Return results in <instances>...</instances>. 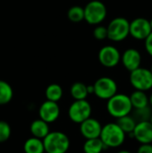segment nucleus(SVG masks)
I'll use <instances>...</instances> for the list:
<instances>
[{"label":"nucleus","instance_id":"nucleus-1","mask_svg":"<svg viewBox=\"0 0 152 153\" xmlns=\"http://www.w3.org/2000/svg\"><path fill=\"white\" fill-rule=\"evenodd\" d=\"M133 109L130 98L126 94L116 93L108 100L107 110L111 117L116 119L130 115Z\"/></svg>","mask_w":152,"mask_h":153},{"label":"nucleus","instance_id":"nucleus-2","mask_svg":"<svg viewBox=\"0 0 152 153\" xmlns=\"http://www.w3.org/2000/svg\"><path fill=\"white\" fill-rule=\"evenodd\" d=\"M125 133L116 123H108L102 126L99 135L106 148H117L125 141Z\"/></svg>","mask_w":152,"mask_h":153},{"label":"nucleus","instance_id":"nucleus-3","mask_svg":"<svg viewBox=\"0 0 152 153\" xmlns=\"http://www.w3.org/2000/svg\"><path fill=\"white\" fill-rule=\"evenodd\" d=\"M46 153H66L70 147L68 136L62 132H49L43 139Z\"/></svg>","mask_w":152,"mask_h":153},{"label":"nucleus","instance_id":"nucleus-4","mask_svg":"<svg viewBox=\"0 0 152 153\" xmlns=\"http://www.w3.org/2000/svg\"><path fill=\"white\" fill-rule=\"evenodd\" d=\"M84 20L91 25L100 24L107 17L108 10L104 3L99 0H91L84 7Z\"/></svg>","mask_w":152,"mask_h":153},{"label":"nucleus","instance_id":"nucleus-5","mask_svg":"<svg viewBox=\"0 0 152 153\" xmlns=\"http://www.w3.org/2000/svg\"><path fill=\"white\" fill-rule=\"evenodd\" d=\"M130 22L125 17L114 18L108 25V39L114 42L125 40L129 36Z\"/></svg>","mask_w":152,"mask_h":153},{"label":"nucleus","instance_id":"nucleus-6","mask_svg":"<svg viewBox=\"0 0 152 153\" xmlns=\"http://www.w3.org/2000/svg\"><path fill=\"white\" fill-rule=\"evenodd\" d=\"M129 81L134 90L147 92L152 89V73L151 69L139 67L130 72Z\"/></svg>","mask_w":152,"mask_h":153},{"label":"nucleus","instance_id":"nucleus-7","mask_svg":"<svg viewBox=\"0 0 152 153\" xmlns=\"http://www.w3.org/2000/svg\"><path fill=\"white\" fill-rule=\"evenodd\" d=\"M91 110V106L86 100H74L69 107L68 117L73 123L81 124L84 120L90 117Z\"/></svg>","mask_w":152,"mask_h":153},{"label":"nucleus","instance_id":"nucleus-8","mask_svg":"<svg viewBox=\"0 0 152 153\" xmlns=\"http://www.w3.org/2000/svg\"><path fill=\"white\" fill-rule=\"evenodd\" d=\"M94 93L99 99L108 100L117 93V83L110 77H100L93 84Z\"/></svg>","mask_w":152,"mask_h":153},{"label":"nucleus","instance_id":"nucleus-9","mask_svg":"<svg viewBox=\"0 0 152 153\" xmlns=\"http://www.w3.org/2000/svg\"><path fill=\"white\" fill-rule=\"evenodd\" d=\"M98 58L103 66L107 68H113L120 63L121 53L115 46L108 45L99 49Z\"/></svg>","mask_w":152,"mask_h":153},{"label":"nucleus","instance_id":"nucleus-10","mask_svg":"<svg viewBox=\"0 0 152 153\" xmlns=\"http://www.w3.org/2000/svg\"><path fill=\"white\" fill-rule=\"evenodd\" d=\"M151 31L150 20L144 17H138L130 22L129 35L137 40H144Z\"/></svg>","mask_w":152,"mask_h":153},{"label":"nucleus","instance_id":"nucleus-11","mask_svg":"<svg viewBox=\"0 0 152 153\" xmlns=\"http://www.w3.org/2000/svg\"><path fill=\"white\" fill-rule=\"evenodd\" d=\"M39 118L47 124L56 121L60 116V108L57 102L46 100L44 101L39 109Z\"/></svg>","mask_w":152,"mask_h":153},{"label":"nucleus","instance_id":"nucleus-12","mask_svg":"<svg viewBox=\"0 0 152 153\" xmlns=\"http://www.w3.org/2000/svg\"><path fill=\"white\" fill-rule=\"evenodd\" d=\"M142 61V56L141 52L133 48L125 49L124 53L121 55L120 62H122L124 67L129 72H132L141 67Z\"/></svg>","mask_w":152,"mask_h":153},{"label":"nucleus","instance_id":"nucleus-13","mask_svg":"<svg viewBox=\"0 0 152 153\" xmlns=\"http://www.w3.org/2000/svg\"><path fill=\"white\" fill-rule=\"evenodd\" d=\"M133 137L141 144L152 143V125L150 121L137 122L133 131Z\"/></svg>","mask_w":152,"mask_h":153},{"label":"nucleus","instance_id":"nucleus-14","mask_svg":"<svg viewBox=\"0 0 152 153\" xmlns=\"http://www.w3.org/2000/svg\"><path fill=\"white\" fill-rule=\"evenodd\" d=\"M101 129L102 126L99 121L92 117H89L80 124V132L86 140L99 138Z\"/></svg>","mask_w":152,"mask_h":153},{"label":"nucleus","instance_id":"nucleus-15","mask_svg":"<svg viewBox=\"0 0 152 153\" xmlns=\"http://www.w3.org/2000/svg\"><path fill=\"white\" fill-rule=\"evenodd\" d=\"M30 130L33 137L43 140L50 132L48 124L40 118L34 120L30 126Z\"/></svg>","mask_w":152,"mask_h":153},{"label":"nucleus","instance_id":"nucleus-16","mask_svg":"<svg viewBox=\"0 0 152 153\" xmlns=\"http://www.w3.org/2000/svg\"><path fill=\"white\" fill-rule=\"evenodd\" d=\"M129 98H130L133 108H134V109L143 108L150 106L149 105V96L147 95V93L145 91L135 90L129 96Z\"/></svg>","mask_w":152,"mask_h":153},{"label":"nucleus","instance_id":"nucleus-17","mask_svg":"<svg viewBox=\"0 0 152 153\" xmlns=\"http://www.w3.org/2000/svg\"><path fill=\"white\" fill-rule=\"evenodd\" d=\"M23 150L25 153H44L43 140L32 136L25 141Z\"/></svg>","mask_w":152,"mask_h":153},{"label":"nucleus","instance_id":"nucleus-18","mask_svg":"<svg viewBox=\"0 0 152 153\" xmlns=\"http://www.w3.org/2000/svg\"><path fill=\"white\" fill-rule=\"evenodd\" d=\"M106 149V146L100 138L87 139L83 144L84 153H101Z\"/></svg>","mask_w":152,"mask_h":153},{"label":"nucleus","instance_id":"nucleus-19","mask_svg":"<svg viewBox=\"0 0 152 153\" xmlns=\"http://www.w3.org/2000/svg\"><path fill=\"white\" fill-rule=\"evenodd\" d=\"M70 93H71V96L75 100H86V98L89 95L88 91H87V85L80 82H74L73 84H72L70 88Z\"/></svg>","mask_w":152,"mask_h":153},{"label":"nucleus","instance_id":"nucleus-20","mask_svg":"<svg viewBox=\"0 0 152 153\" xmlns=\"http://www.w3.org/2000/svg\"><path fill=\"white\" fill-rule=\"evenodd\" d=\"M45 95L47 100L58 102L63 97V89L57 83H51L47 87Z\"/></svg>","mask_w":152,"mask_h":153},{"label":"nucleus","instance_id":"nucleus-21","mask_svg":"<svg viewBox=\"0 0 152 153\" xmlns=\"http://www.w3.org/2000/svg\"><path fill=\"white\" fill-rule=\"evenodd\" d=\"M116 123L125 133V134H129L133 133V131L137 124V122L135 121L133 117L131 116V114L122 117L120 118H117V121Z\"/></svg>","mask_w":152,"mask_h":153},{"label":"nucleus","instance_id":"nucleus-22","mask_svg":"<svg viewBox=\"0 0 152 153\" xmlns=\"http://www.w3.org/2000/svg\"><path fill=\"white\" fill-rule=\"evenodd\" d=\"M13 96L12 86L5 81L0 80V105L8 104Z\"/></svg>","mask_w":152,"mask_h":153},{"label":"nucleus","instance_id":"nucleus-23","mask_svg":"<svg viewBox=\"0 0 152 153\" xmlns=\"http://www.w3.org/2000/svg\"><path fill=\"white\" fill-rule=\"evenodd\" d=\"M67 17L72 22H81L84 20V10L80 5H73L70 7L67 12Z\"/></svg>","mask_w":152,"mask_h":153},{"label":"nucleus","instance_id":"nucleus-24","mask_svg":"<svg viewBox=\"0 0 152 153\" xmlns=\"http://www.w3.org/2000/svg\"><path fill=\"white\" fill-rule=\"evenodd\" d=\"M152 110L150 106L143 108H139V109H134L133 113V118L135 119L136 122H142V121H150V118L151 117Z\"/></svg>","mask_w":152,"mask_h":153},{"label":"nucleus","instance_id":"nucleus-25","mask_svg":"<svg viewBox=\"0 0 152 153\" xmlns=\"http://www.w3.org/2000/svg\"><path fill=\"white\" fill-rule=\"evenodd\" d=\"M11 126L5 121H0V143L9 140L11 136Z\"/></svg>","mask_w":152,"mask_h":153},{"label":"nucleus","instance_id":"nucleus-26","mask_svg":"<svg viewBox=\"0 0 152 153\" xmlns=\"http://www.w3.org/2000/svg\"><path fill=\"white\" fill-rule=\"evenodd\" d=\"M93 36L98 40H104L108 39V30L107 27L103 25H97L93 30Z\"/></svg>","mask_w":152,"mask_h":153},{"label":"nucleus","instance_id":"nucleus-27","mask_svg":"<svg viewBox=\"0 0 152 153\" xmlns=\"http://www.w3.org/2000/svg\"><path fill=\"white\" fill-rule=\"evenodd\" d=\"M144 48H145L146 52L152 57V31L144 39Z\"/></svg>","mask_w":152,"mask_h":153},{"label":"nucleus","instance_id":"nucleus-28","mask_svg":"<svg viewBox=\"0 0 152 153\" xmlns=\"http://www.w3.org/2000/svg\"><path fill=\"white\" fill-rule=\"evenodd\" d=\"M137 153H152V143L141 144L137 150Z\"/></svg>","mask_w":152,"mask_h":153},{"label":"nucleus","instance_id":"nucleus-29","mask_svg":"<svg viewBox=\"0 0 152 153\" xmlns=\"http://www.w3.org/2000/svg\"><path fill=\"white\" fill-rule=\"evenodd\" d=\"M87 91L89 94H93L94 93V87L93 85H87Z\"/></svg>","mask_w":152,"mask_h":153},{"label":"nucleus","instance_id":"nucleus-30","mask_svg":"<svg viewBox=\"0 0 152 153\" xmlns=\"http://www.w3.org/2000/svg\"><path fill=\"white\" fill-rule=\"evenodd\" d=\"M149 105L151 108H152V93L149 96Z\"/></svg>","mask_w":152,"mask_h":153},{"label":"nucleus","instance_id":"nucleus-31","mask_svg":"<svg viewBox=\"0 0 152 153\" xmlns=\"http://www.w3.org/2000/svg\"><path fill=\"white\" fill-rule=\"evenodd\" d=\"M117 153H132L131 152H129V151H125V150H123V151H120V152H118Z\"/></svg>","mask_w":152,"mask_h":153},{"label":"nucleus","instance_id":"nucleus-32","mask_svg":"<svg viewBox=\"0 0 152 153\" xmlns=\"http://www.w3.org/2000/svg\"><path fill=\"white\" fill-rule=\"evenodd\" d=\"M150 122L151 123V125H152V114H151V118H150Z\"/></svg>","mask_w":152,"mask_h":153},{"label":"nucleus","instance_id":"nucleus-33","mask_svg":"<svg viewBox=\"0 0 152 153\" xmlns=\"http://www.w3.org/2000/svg\"><path fill=\"white\" fill-rule=\"evenodd\" d=\"M150 22H151V30H152V19L150 21Z\"/></svg>","mask_w":152,"mask_h":153},{"label":"nucleus","instance_id":"nucleus-34","mask_svg":"<svg viewBox=\"0 0 152 153\" xmlns=\"http://www.w3.org/2000/svg\"><path fill=\"white\" fill-rule=\"evenodd\" d=\"M151 73H152V65H151Z\"/></svg>","mask_w":152,"mask_h":153}]
</instances>
